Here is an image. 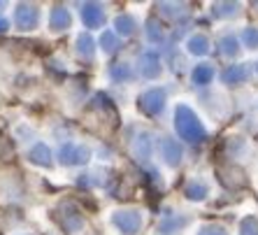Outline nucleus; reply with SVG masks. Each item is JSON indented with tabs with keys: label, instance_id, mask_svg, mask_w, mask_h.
<instances>
[{
	"label": "nucleus",
	"instance_id": "nucleus-1",
	"mask_svg": "<svg viewBox=\"0 0 258 235\" xmlns=\"http://www.w3.org/2000/svg\"><path fill=\"white\" fill-rule=\"evenodd\" d=\"M174 131L184 142L191 145H200L207 140V128H205L203 119L198 116V112L191 107L188 103H177L174 107Z\"/></svg>",
	"mask_w": 258,
	"mask_h": 235
},
{
	"label": "nucleus",
	"instance_id": "nucleus-2",
	"mask_svg": "<svg viewBox=\"0 0 258 235\" xmlns=\"http://www.w3.org/2000/svg\"><path fill=\"white\" fill-rule=\"evenodd\" d=\"M109 223L114 226L119 235H138L144 226V214L142 210H135V207L114 210L109 214Z\"/></svg>",
	"mask_w": 258,
	"mask_h": 235
},
{
	"label": "nucleus",
	"instance_id": "nucleus-3",
	"mask_svg": "<svg viewBox=\"0 0 258 235\" xmlns=\"http://www.w3.org/2000/svg\"><path fill=\"white\" fill-rule=\"evenodd\" d=\"M138 105H140V112H142V114H147L149 119H156V116H161L163 112H165L168 91L161 89V86H151V89H147L142 96H140Z\"/></svg>",
	"mask_w": 258,
	"mask_h": 235
},
{
	"label": "nucleus",
	"instance_id": "nucleus-4",
	"mask_svg": "<svg viewBox=\"0 0 258 235\" xmlns=\"http://www.w3.org/2000/svg\"><path fill=\"white\" fill-rule=\"evenodd\" d=\"M56 219H58V223L63 226L66 233H79V230H84V223H86L82 210H79L72 200L58 203V207H56Z\"/></svg>",
	"mask_w": 258,
	"mask_h": 235
},
{
	"label": "nucleus",
	"instance_id": "nucleus-5",
	"mask_svg": "<svg viewBox=\"0 0 258 235\" xmlns=\"http://www.w3.org/2000/svg\"><path fill=\"white\" fill-rule=\"evenodd\" d=\"M91 161V149L86 145H77V142H63L58 149V163L72 168V165H86Z\"/></svg>",
	"mask_w": 258,
	"mask_h": 235
},
{
	"label": "nucleus",
	"instance_id": "nucleus-6",
	"mask_svg": "<svg viewBox=\"0 0 258 235\" xmlns=\"http://www.w3.org/2000/svg\"><path fill=\"white\" fill-rule=\"evenodd\" d=\"M40 19H42V12H40V7L37 5H30V3H19L17 7H14V26H17L19 30H24V33H28V30H35L37 26H40Z\"/></svg>",
	"mask_w": 258,
	"mask_h": 235
},
{
	"label": "nucleus",
	"instance_id": "nucleus-7",
	"mask_svg": "<svg viewBox=\"0 0 258 235\" xmlns=\"http://www.w3.org/2000/svg\"><path fill=\"white\" fill-rule=\"evenodd\" d=\"M158 154H161V161L168 168H179L181 161H184V147L179 145V140L168 138V135H163L158 140Z\"/></svg>",
	"mask_w": 258,
	"mask_h": 235
},
{
	"label": "nucleus",
	"instance_id": "nucleus-8",
	"mask_svg": "<svg viewBox=\"0 0 258 235\" xmlns=\"http://www.w3.org/2000/svg\"><path fill=\"white\" fill-rule=\"evenodd\" d=\"M191 223L188 214H179V212H165V217L161 219L156 228V235H177L181 233V228H186Z\"/></svg>",
	"mask_w": 258,
	"mask_h": 235
},
{
	"label": "nucleus",
	"instance_id": "nucleus-9",
	"mask_svg": "<svg viewBox=\"0 0 258 235\" xmlns=\"http://www.w3.org/2000/svg\"><path fill=\"white\" fill-rule=\"evenodd\" d=\"M72 26V14L68 7L63 5H54L49 10V17H47V28L51 33H66L68 28Z\"/></svg>",
	"mask_w": 258,
	"mask_h": 235
},
{
	"label": "nucleus",
	"instance_id": "nucleus-10",
	"mask_svg": "<svg viewBox=\"0 0 258 235\" xmlns=\"http://www.w3.org/2000/svg\"><path fill=\"white\" fill-rule=\"evenodd\" d=\"M105 19H107V14H105V7L100 3H84L82 5V21L86 28H100V26H105Z\"/></svg>",
	"mask_w": 258,
	"mask_h": 235
},
{
	"label": "nucleus",
	"instance_id": "nucleus-11",
	"mask_svg": "<svg viewBox=\"0 0 258 235\" xmlns=\"http://www.w3.org/2000/svg\"><path fill=\"white\" fill-rule=\"evenodd\" d=\"M216 177H219V182H221L223 187H228V189H237L246 184L244 172L237 165H230V163L228 165H219L216 168Z\"/></svg>",
	"mask_w": 258,
	"mask_h": 235
},
{
	"label": "nucleus",
	"instance_id": "nucleus-12",
	"mask_svg": "<svg viewBox=\"0 0 258 235\" xmlns=\"http://www.w3.org/2000/svg\"><path fill=\"white\" fill-rule=\"evenodd\" d=\"M140 75L144 79H158L163 73V66H161V56L156 51H144L140 56Z\"/></svg>",
	"mask_w": 258,
	"mask_h": 235
},
{
	"label": "nucleus",
	"instance_id": "nucleus-13",
	"mask_svg": "<svg viewBox=\"0 0 258 235\" xmlns=\"http://www.w3.org/2000/svg\"><path fill=\"white\" fill-rule=\"evenodd\" d=\"M207 196H210V184L203 177H191L184 184V198L191 200V203H203Z\"/></svg>",
	"mask_w": 258,
	"mask_h": 235
},
{
	"label": "nucleus",
	"instance_id": "nucleus-14",
	"mask_svg": "<svg viewBox=\"0 0 258 235\" xmlns=\"http://www.w3.org/2000/svg\"><path fill=\"white\" fill-rule=\"evenodd\" d=\"M249 73H251V70H249L246 63H233V66H228L221 73V82L226 86H240L249 79Z\"/></svg>",
	"mask_w": 258,
	"mask_h": 235
},
{
	"label": "nucleus",
	"instance_id": "nucleus-15",
	"mask_svg": "<svg viewBox=\"0 0 258 235\" xmlns=\"http://www.w3.org/2000/svg\"><path fill=\"white\" fill-rule=\"evenodd\" d=\"M26 158H28L33 165H37V168H51V165H54V154H51L49 145H44V142H37V145L30 147Z\"/></svg>",
	"mask_w": 258,
	"mask_h": 235
},
{
	"label": "nucleus",
	"instance_id": "nucleus-16",
	"mask_svg": "<svg viewBox=\"0 0 258 235\" xmlns=\"http://www.w3.org/2000/svg\"><path fill=\"white\" fill-rule=\"evenodd\" d=\"M131 154L135 156V161H140V163L149 161L151 154H154V145H151V135H149V133H140L138 138L133 140Z\"/></svg>",
	"mask_w": 258,
	"mask_h": 235
},
{
	"label": "nucleus",
	"instance_id": "nucleus-17",
	"mask_svg": "<svg viewBox=\"0 0 258 235\" xmlns=\"http://www.w3.org/2000/svg\"><path fill=\"white\" fill-rule=\"evenodd\" d=\"M107 77L112 79L114 84H123V82H131V79H133V66L128 63V61H116V63H109Z\"/></svg>",
	"mask_w": 258,
	"mask_h": 235
},
{
	"label": "nucleus",
	"instance_id": "nucleus-18",
	"mask_svg": "<svg viewBox=\"0 0 258 235\" xmlns=\"http://www.w3.org/2000/svg\"><path fill=\"white\" fill-rule=\"evenodd\" d=\"M75 49H77V54L86 61H93L96 58V40L89 35V33H79L77 40H75Z\"/></svg>",
	"mask_w": 258,
	"mask_h": 235
},
{
	"label": "nucleus",
	"instance_id": "nucleus-19",
	"mask_svg": "<svg viewBox=\"0 0 258 235\" xmlns=\"http://www.w3.org/2000/svg\"><path fill=\"white\" fill-rule=\"evenodd\" d=\"M191 79L196 86H210L214 82V66L212 63H198L191 70Z\"/></svg>",
	"mask_w": 258,
	"mask_h": 235
},
{
	"label": "nucleus",
	"instance_id": "nucleus-20",
	"mask_svg": "<svg viewBox=\"0 0 258 235\" xmlns=\"http://www.w3.org/2000/svg\"><path fill=\"white\" fill-rule=\"evenodd\" d=\"M114 33H116V37L135 35V33H138V21H135V17H133V14H119V17L114 19Z\"/></svg>",
	"mask_w": 258,
	"mask_h": 235
},
{
	"label": "nucleus",
	"instance_id": "nucleus-21",
	"mask_svg": "<svg viewBox=\"0 0 258 235\" xmlns=\"http://www.w3.org/2000/svg\"><path fill=\"white\" fill-rule=\"evenodd\" d=\"M186 51L191 56H207L210 54V40L203 33H193L186 40Z\"/></svg>",
	"mask_w": 258,
	"mask_h": 235
},
{
	"label": "nucleus",
	"instance_id": "nucleus-22",
	"mask_svg": "<svg viewBox=\"0 0 258 235\" xmlns=\"http://www.w3.org/2000/svg\"><path fill=\"white\" fill-rule=\"evenodd\" d=\"M216 51L226 58H235V56L240 54V40L235 35H223L219 42H216Z\"/></svg>",
	"mask_w": 258,
	"mask_h": 235
},
{
	"label": "nucleus",
	"instance_id": "nucleus-23",
	"mask_svg": "<svg viewBox=\"0 0 258 235\" xmlns=\"http://www.w3.org/2000/svg\"><path fill=\"white\" fill-rule=\"evenodd\" d=\"M144 33H147V40L154 44H161L163 40H165V30H163L161 21H158L156 17H149L144 21Z\"/></svg>",
	"mask_w": 258,
	"mask_h": 235
},
{
	"label": "nucleus",
	"instance_id": "nucleus-24",
	"mask_svg": "<svg viewBox=\"0 0 258 235\" xmlns=\"http://www.w3.org/2000/svg\"><path fill=\"white\" fill-rule=\"evenodd\" d=\"M240 12V5L237 3H214L212 5V14L216 19H228V17H235Z\"/></svg>",
	"mask_w": 258,
	"mask_h": 235
},
{
	"label": "nucleus",
	"instance_id": "nucleus-25",
	"mask_svg": "<svg viewBox=\"0 0 258 235\" xmlns=\"http://www.w3.org/2000/svg\"><path fill=\"white\" fill-rule=\"evenodd\" d=\"M158 12L168 19H179L186 14V5H181V3H161V5H158Z\"/></svg>",
	"mask_w": 258,
	"mask_h": 235
},
{
	"label": "nucleus",
	"instance_id": "nucleus-26",
	"mask_svg": "<svg viewBox=\"0 0 258 235\" xmlns=\"http://www.w3.org/2000/svg\"><path fill=\"white\" fill-rule=\"evenodd\" d=\"M119 37H116L114 30H102L100 35V49L105 51V54H114L116 49H119Z\"/></svg>",
	"mask_w": 258,
	"mask_h": 235
},
{
	"label": "nucleus",
	"instance_id": "nucleus-27",
	"mask_svg": "<svg viewBox=\"0 0 258 235\" xmlns=\"http://www.w3.org/2000/svg\"><path fill=\"white\" fill-rule=\"evenodd\" d=\"M242 42H244L246 49H258V28L246 26V28L242 30Z\"/></svg>",
	"mask_w": 258,
	"mask_h": 235
},
{
	"label": "nucleus",
	"instance_id": "nucleus-28",
	"mask_svg": "<svg viewBox=\"0 0 258 235\" xmlns=\"http://www.w3.org/2000/svg\"><path fill=\"white\" fill-rule=\"evenodd\" d=\"M240 235H258V219L244 217L240 221Z\"/></svg>",
	"mask_w": 258,
	"mask_h": 235
},
{
	"label": "nucleus",
	"instance_id": "nucleus-29",
	"mask_svg": "<svg viewBox=\"0 0 258 235\" xmlns=\"http://www.w3.org/2000/svg\"><path fill=\"white\" fill-rule=\"evenodd\" d=\"M196 235H228V230L219 223H203V226H198Z\"/></svg>",
	"mask_w": 258,
	"mask_h": 235
},
{
	"label": "nucleus",
	"instance_id": "nucleus-30",
	"mask_svg": "<svg viewBox=\"0 0 258 235\" xmlns=\"http://www.w3.org/2000/svg\"><path fill=\"white\" fill-rule=\"evenodd\" d=\"M79 187H93L96 184V177H93V172H84V175L77 180Z\"/></svg>",
	"mask_w": 258,
	"mask_h": 235
},
{
	"label": "nucleus",
	"instance_id": "nucleus-31",
	"mask_svg": "<svg viewBox=\"0 0 258 235\" xmlns=\"http://www.w3.org/2000/svg\"><path fill=\"white\" fill-rule=\"evenodd\" d=\"M7 28V21H3V19H0V30H5Z\"/></svg>",
	"mask_w": 258,
	"mask_h": 235
},
{
	"label": "nucleus",
	"instance_id": "nucleus-32",
	"mask_svg": "<svg viewBox=\"0 0 258 235\" xmlns=\"http://www.w3.org/2000/svg\"><path fill=\"white\" fill-rule=\"evenodd\" d=\"M256 70H258V66H256Z\"/></svg>",
	"mask_w": 258,
	"mask_h": 235
},
{
	"label": "nucleus",
	"instance_id": "nucleus-33",
	"mask_svg": "<svg viewBox=\"0 0 258 235\" xmlns=\"http://www.w3.org/2000/svg\"><path fill=\"white\" fill-rule=\"evenodd\" d=\"M26 235H30V233H26Z\"/></svg>",
	"mask_w": 258,
	"mask_h": 235
}]
</instances>
